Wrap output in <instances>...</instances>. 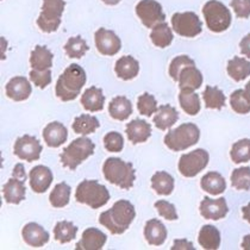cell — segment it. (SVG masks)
Returning a JSON list of instances; mask_svg holds the SVG:
<instances>
[{"mask_svg":"<svg viewBox=\"0 0 250 250\" xmlns=\"http://www.w3.org/2000/svg\"><path fill=\"white\" fill-rule=\"evenodd\" d=\"M136 211L127 200H118L110 210L104 211L99 217V223L112 235H122L134 222Z\"/></svg>","mask_w":250,"mask_h":250,"instance_id":"6da1fadb","label":"cell"},{"mask_svg":"<svg viewBox=\"0 0 250 250\" xmlns=\"http://www.w3.org/2000/svg\"><path fill=\"white\" fill-rule=\"evenodd\" d=\"M86 83V73L79 64L73 63L64 69L56 83V97L62 102L77 99Z\"/></svg>","mask_w":250,"mask_h":250,"instance_id":"7a4b0ae2","label":"cell"},{"mask_svg":"<svg viewBox=\"0 0 250 250\" xmlns=\"http://www.w3.org/2000/svg\"><path fill=\"white\" fill-rule=\"evenodd\" d=\"M103 173L108 183L123 189H130L134 186L136 175L130 162H125L118 157H108L103 166Z\"/></svg>","mask_w":250,"mask_h":250,"instance_id":"3957f363","label":"cell"},{"mask_svg":"<svg viewBox=\"0 0 250 250\" xmlns=\"http://www.w3.org/2000/svg\"><path fill=\"white\" fill-rule=\"evenodd\" d=\"M75 199L78 203L85 204L96 210L108 203L110 192L104 185H100L96 180H83L78 185Z\"/></svg>","mask_w":250,"mask_h":250,"instance_id":"277c9868","label":"cell"},{"mask_svg":"<svg viewBox=\"0 0 250 250\" xmlns=\"http://www.w3.org/2000/svg\"><path fill=\"white\" fill-rule=\"evenodd\" d=\"M96 146L89 138L80 137L70 142V145L63 149L61 154V162L66 168L75 170L79 165L93 155Z\"/></svg>","mask_w":250,"mask_h":250,"instance_id":"5b68a950","label":"cell"},{"mask_svg":"<svg viewBox=\"0 0 250 250\" xmlns=\"http://www.w3.org/2000/svg\"><path fill=\"white\" fill-rule=\"evenodd\" d=\"M200 138V130L193 123L181 124L170 130L165 137V145L173 151H181L197 145Z\"/></svg>","mask_w":250,"mask_h":250,"instance_id":"8992f818","label":"cell"},{"mask_svg":"<svg viewBox=\"0 0 250 250\" xmlns=\"http://www.w3.org/2000/svg\"><path fill=\"white\" fill-rule=\"evenodd\" d=\"M208 28L213 32L225 31L231 24V13L229 9L217 0H210L203 7Z\"/></svg>","mask_w":250,"mask_h":250,"instance_id":"52a82bcc","label":"cell"},{"mask_svg":"<svg viewBox=\"0 0 250 250\" xmlns=\"http://www.w3.org/2000/svg\"><path fill=\"white\" fill-rule=\"evenodd\" d=\"M66 1L64 0H43L41 15L37 20V25L43 32H55L61 24Z\"/></svg>","mask_w":250,"mask_h":250,"instance_id":"ba28073f","label":"cell"},{"mask_svg":"<svg viewBox=\"0 0 250 250\" xmlns=\"http://www.w3.org/2000/svg\"><path fill=\"white\" fill-rule=\"evenodd\" d=\"M208 164V153L204 149H195L188 154H185L179 160V172L186 178L198 175Z\"/></svg>","mask_w":250,"mask_h":250,"instance_id":"9c48e42d","label":"cell"},{"mask_svg":"<svg viewBox=\"0 0 250 250\" xmlns=\"http://www.w3.org/2000/svg\"><path fill=\"white\" fill-rule=\"evenodd\" d=\"M174 31L184 37H195L202 32V21L194 12L175 13L172 17Z\"/></svg>","mask_w":250,"mask_h":250,"instance_id":"30bf717a","label":"cell"},{"mask_svg":"<svg viewBox=\"0 0 250 250\" xmlns=\"http://www.w3.org/2000/svg\"><path fill=\"white\" fill-rule=\"evenodd\" d=\"M136 15L146 28H154L166 20L162 6L155 0H141L136 6Z\"/></svg>","mask_w":250,"mask_h":250,"instance_id":"8fae6325","label":"cell"},{"mask_svg":"<svg viewBox=\"0 0 250 250\" xmlns=\"http://www.w3.org/2000/svg\"><path fill=\"white\" fill-rule=\"evenodd\" d=\"M42 150L43 148L40 141L36 137L30 135H24L17 138V141L15 142V146H13V154L18 159L28 162H34L40 160Z\"/></svg>","mask_w":250,"mask_h":250,"instance_id":"7c38bea8","label":"cell"},{"mask_svg":"<svg viewBox=\"0 0 250 250\" xmlns=\"http://www.w3.org/2000/svg\"><path fill=\"white\" fill-rule=\"evenodd\" d=\"M94 41H96L98 51L102 55L113 56L122 48L121 40L112 30H106L104 28L97 30L96 34H94Z\"/></svg>","mask_w":250,"mask_h":250,"instance_id":"4fadbf2b","label":"cell"},{"mask_svg":"<svg viewBox=\"0 0 250 250\" xmlns=\"http://www.w3.org/2000/svg\"><path fill=\"white\" fill-rule=\"evenodd\" d=\"M199 210L204 218L212 219V221H219V219L224 218L229 212L227 200L224 198L211 199V198L205 197L200 203Z\"/></svg>","mask_w":250,"mask_h":250,"instance_id":"5bb4252c","label":"cell"},{"mask_svg":"<svg viewBox=\"0 0 250 250\" xmlns=\"http://www.w3.org/2000/svg\"><path fill=\"white\" fill-rule=\"evenodd\" d=\"M30 187L35 193L47 192L54 180L51 170L45 166H36L30 170Z\"/></svg>","mask_w":250,"mask_h":250,"instance_id":"9a60e30c","label":"cell"},{"mask_svg":"<svg viewBox=\"0 0 250 250\" xmlns=\"http://www.w3.org/2000/svg\"><path fill=\"white\" fill-rule=\"evenodd\" d=\"M21 236L26 244L32 248H41L49 242V232L37 223H28L21 230Z\"/></svg>","mask_w":250,"mask_h":250,"instance_id":"2e32d148","label":"cell"},{"mask_svg":"<svg viewBox=\"0 0 250 250\" xmlns=\"http://www.w3.org/2000/svg\"><path fill=\"white\" fill-rule=\"evenodd\" d=\"M107 236L103 231L89 228L83 231V237L78 242L75 249L77 250H100L105 246Z\"/></svg>","mask_w":250,"mask_h":250,"instance_id":"e0dca14e","label":"cell"},{"mask_svg":"<svg viewBox=\"0 0 250 250\" xmlns=\"http://www.w3.org/2000/svg\"><path fill=\"white\" fill-rule=\"evenodd\" d=\"M6 96L15 102H23L26 100L31 94V85L29 80L24 77H15L7 83Z\"/></svg>","mask_w":250,"mask_h":250,"instance_id":"ac0fdd59","label":"cell"},{"mask_svg":"<svg viewBox=\"0 0 250 250\" xmlns=\"http://www.w3.org/2000/svg\"><path fill=\"white\" fill-rule=\"evenodd\" d=\"M125 132H126L127 140L134 145H137V143L146 142V140L150 137L151 126L143 119H134L126 124Z\"/></svg>","mask_w":250,"mask_h":250,"instance_id":"d6986e66","label":"cell"},{"mask_svg":"<svg viewBox=\"0 0 250 250\" xmlns=\"http://www.w3.org/2000/svg\"><path fill=\"white\" fill-rule=\"evenodd\" d=\"M24 183H25V180H21V179L12 176V178L2 186V194H4L5 202L18 205L21 200L25 199L26 187Z\"/></svg>","mask_w":250,"mask_h":250,"instance_id":"ffe728a7","label":"cell"},{"mask_svg":"<svg viewBox=\"0 0 250 250\" xmlns=\"http://www.w3.org/2000/svg\"><path fill=\"white\" fill-rule=\"evenodd\" d=\"M43 138L48 146L59 148L67 141L68 130L63 124L59 123V122H53V123H49L43 130Z\"/></svg>","mask_w":250,"mask_h":250,"instance_id":"44dd1931","label":"cell"},{"mask_svg":"<svg viewBox=\"0 0 250 250\" xmlns=\"http://www.w3.org/2000/svg\"><path fill=\"white\" fill-rule=\"evenodd\" d=\"M145 237L150 246H162L167 238V229L159 219H150L145 227Z\"/></svg>","mask_w":250,"mask_h":250,"instance_id":"7402d4cb","label":"cell"},{"mask_svg":"<svg viewBox=\"0 0 250 250\" xmlns=\"http://www.w3.org/2000/svg\"><path fill=\"white\" fill-rule=\"evenodd\" d=\"M105 97L103 91L96 86H92L87 88L83 94L81 96V104L83 108L89 112H98L104 108Z\"/></svg>","mask_w":250,"mask_h":250,"instance_id":"603a6c76","label":"cell"},{"mask_svg":"<svg viewBox=\"0 0 250 250\" xmlns=\"http://www.w3.org/2000/svg\"><path fill=\"white\" fill-rule=\"evenodd\" d=\"M115 72L117 77L122 80H132L138 75L140 72V63L132 56H123L116 62Z\"/></svg>","mask_w":250,"mask_h":250,"instance_id":"cb8c5ba5","label":"cell"},{"mask_svg":"<svg viewBox=\"0 0 250 250\" xmlns=\"http://www.w3.org/2000/svg\"><path fill=\"white\" fill-rule=\"evenodd\" d=\"M179 113L173 106L162 105L157 108L154 117V124L157 129L167 130L170 129L178 122Z\"/></svg>","mask_w":250,"mask_h":250,"instance_id":"d4e9b609","label":"cell"},{"mask_svg":"<svg viewBox=\"0 0 250 250\" xmlns=\"http://www.w3.org/2000/svg\"><path fill=\"white\" fill-rule=\"evenodd\" d=\"M108 113L116 121H126L132 113L131 102L123 96L113 98L108 104Z\"/></svg>","mask_w":250,"mask_h":250,"instance_id":"484cf974","label":"cell"},{"mask_svg":"<svg viewBox=\"0 0 250 250\" xmlns=\"http://www.w3.org/2000/svg\"><path fill=\"white\" fill-rule=\"evenodd\" d=\"M203 83V75L195 66H187L181 70L179 75V86L180 89H195L200 88Z\"/></svg>","mask_w":250,"mask_h":250,"instance_id":"4316f807","label":"cell"},{"mask_svg":"<svg viewBox=\"0 0 250 250\" xmlns=\"http://www.w3.org/2000/svg\"><path fill=\"white\" fill-rule=\"evenodd\" d=\"M30 64L32 69L47 70L53 66V54L44 45H36L30 55Z\"/></svg>","mask_w":250,"mask_h":250,"instance_id":"83f0119b","label":"cell"},{"mask_svg":"<svg viewBox=\"0 0 250 250\" xmlns=\"http://www.w3.org/2000/svg\"><path fill=\"white\" fill-rule=\"evenodd\" d=\"M200 186L206 193L211 195H219L227 189V183L219 173L210 172L202 178Z\"/></svg>","mask_w":250,"mask_h":250,"instance_id":"f1b7e54d","label":"cell"},{"mask_svg":"<svg viewBox=\"0 0 250 250\" xmlns=\"http://www.w3.org/2000/svg\"><path fill=\"white\" fill-rule=\"evenodd\" d=\"M198 242L204 249H218L219 246H221V232L213 225H204L199 231Z\"/></svg>","mask_w":250,"mask_h":250,"instance_id":"f546056e","label":"cell"},{"mask_svg":"<svg viewBox=\"0 0 250 250\" xmlns=\"http://www.w3.org/2000/svg\"><path fill=\"white\" fill-rule=\"evenodd\" d=\"M99 126L100 123L97 117L91 115H80L74 119L72 127L75 134L86 136L93 134Z\"/></svg>","mask_w":250,"mask_h":250,"instance_id":"4dcf8cb0","label":"cell"},{"mask_svg":"<svg viewBox=\"0 0 250 250\" xmlns=\"http://www.w3.org/2000/svg\"><path fill=\"white\" fill-rule=\"evenodd\" d=\"M151 187L160 195L172 194L174 189V178L166 172H156L151 178Z\"/></svg>","mask_w":250,"mask_h":250,"instance_id":"1f68e13d","label":"cell"},{"mask_svg":"<svg viewBox=\"0 0 250 250\" xmlns=\"http://www.w3.org/2000/svg\"><path fill=\"white\" fill-rule=\"evenodd\" d=\"M181 108L189 116H195L200 111V99L197 93L191 89H181L179 94Z\"/></svg>","mask_w":250,"mask_h":250,"instance_id":"d6a6232c","label":"cell"},{"mask_svg":"<svg viewBox=\"0 0 250 250\" xmlns=\"http://www.w3.org/2000/svg\"><path fill=\"white\" fill-rule=\"evenodd\" d=\"M228 74L235 81H242L250 75V62L236 56L228 62Z\"/></svg>","mask_w":250,"mask_h":250,"instance_id":"836d02e7","label":"cell"},{"mask_svg":"<svg viewBox=\"0 0 250 250\" xmlns=\"http://www.w3.org/2000/svg\"><path fill=\"white\" fill-rule=\"evenodd\" d=\"M150 39L156 47L166 48L172 43L173 32L168 26V24L164 21V23H160L154 26L150 34Z\"/></svg>","mask_w":250,"mask_h":250,"instance_id":"e575fe53","label":"cell"},{"mask_svg":"<svg viewBox=\"0 0 250 250\" xmlns=\"http://www.w3.org/2000/svg\"><path fill=\"white\" fill-rule=\"evenodd\" d=\"M78 228L72 222L62 221L59 222L54 228V237L61 244L69 243L77 237Z\"/></svg>","mask_w":250,"mask_h":250,"instance_id":"d590c367","label":"cell"},{"mask_svg":"<svg viewBox=\"0 0 250 250\" xmlns=\"http://www.w3.org/2000/svg\"><path fill=\"white\" fill-rule=\"evenodd\" d=\"M70 199V187L66 183L58 184L49 195V202L51 206L56 208H61L69 204Z\"/></svg>","mask_w":250,"mask_h":250,"instance_id":"8d00e7d4","label":"cell"},{"mask_svg":"<svg viewBox=\"0 0 250 250\" xmlns=\"http://www.w3.org/2000/svg\"><path fill=\"white\" fill-rule=\"evenodd\" d=\"M204 102L208 108H214V110H221L225 105L224 93L217 87L208 86L203 93Z\"/></svg>","mask_w":250,"mask_h":250,"instance_id":"74e56055","label":"cell"},{"mask_svg":"<svg viewBox=\"0 0 250 250\" xmlns=\"http://www.w3.org/2000/svg\"><path fill=\"white\" fill-rule=\"evenodd\" d=\"M230 157L233 164H244L250 161V140L243 138L232 146L230 151Z\"/></svg>","mask_w":250,"mask_h":250,"instance_id":"f35d334b","label":"cell"},{"mask_svg":"<svg viewBox=\"0 0 250 250\" xmlns=\"http://www.w3.org/2000/svg\"><path fill=\"white\" fill-rule=\"evenodd\" d=\"M88 45H87L86 41L81 39L80 36L72 37L68 40V42L64 44V51H66L67 56L70 59H80L88 50Z\"/></svg>","mask_w":250,"mask_h":250,"instance_id":"ab89813d","label":"cell"},{"mask_svg":"<svg viewBox=\"0 0 250 250\" xmlns=\"http://www.w3.org/2000/svg\"><path fill=\"white\" fill-rule=\"evenodd\" d=\"M231 185L238 191H249L250 189V168L241 167L233 169L231 174Z\"/></svg>","mask_w":250,"mask_h":250,"instance_id":"60d3db41","label":"cell"},{"mask_svg":"<svg viewBox=\"0 0 250 250\" xmlns=\"http://www.w3.org/2000/svg\"><path fill=\"white\" fill-rule=\"evenodd\" d=\"M230 105L231 108L240 115H246L250 112V102L244 94V89H237L231 94Z\"/></svg>","mask_w":250,"mask_h":250,"instance_id":"b9f144b4","label":"cell"},{"mask_svg":"<svg viewBox=\"0 0 250 250\" xmlns=\"http://www.w3.org/2000/svg\"><path fill=\"white\" fill-rule=\"evenodd\" d=\"M137 108L140 111L141 115L151 117L153 113H156L157 111V103L156 99H155L154 96L149 93H145L142 96L138 97L137 100Z\"/></svg>","mask_w":250,"mask_h":250,"instance_id":"7bdbcfd3","label":"cell"},{"mask_svg":"<svg viewBox=\"0 0 250 250\" xmlns=\"http://www.w3.org/2000/svg\"><path fill=\"white\" fill-rule=\"evenodd\" d=\"M104 146L110 153H119V151L123 150L124 146L123 136L116 131L108 132L104 137Z\"/></svg>","mask_w":250,"mask_h":250,"instance_id":"ee69618b","label":"cell"},{"mask_svg":"<svg viewBox=\"0 0 250 250\" xmlns=\"http://www.w3.org/2000/svg\"><path fill=\"white\" fill-rule=\"evenodd\" d=\"M187 66H195L194 61L192 59H189L188 56L181 55L175 58L172 61L169 66V75L173 80L179 81V75H180L181 70Z\"/></svg>","mask_w":250,"mask_h":250,"instance_id":"f6af8a7d","label":"cell"},{"mask_svg":"<svg viewBox=\"0 0 250 250\" xmlns=\"http://www.w3.org/2000/svg\"><path fill=\"white\" fill-rule=\"evenodd\" d=\"M155 208L161 217H164L167 221H176L178 219V213H176L175 206L173 204L166 202V200H159L155 203Z\"/></svg>","mask_w":250,"mask_h":250,"instance_id":"bcb514c9","label":"cell"},{"mask_svg":"<svg viewBox=\"0 0 250 250\" xmlns=\"http://www.w3.org/2000/svg\"><path fill=\"white\" fill-rule=\"evenodd\" d=\"M30 80L40 88H45L51 83V72L50 69L47 70H36L32 69L30 72Z\"/></svg>","mask_w":250,"mask_h":250,"instance_id":"7dc6e473","label":"cell"},{"mask_svg":"<svg viewBox=\"0 0 250 250\" xmlns=\"http://www.w3.org/2000/svg\"><path fill=\"white\" fill-rule=\"evenodd\" d=\"M231 7L238 18H248L250 16V0H231Z\"/></svg>","mask_w":250,"mask_h":250,"instance_id":"c3c4849f","label":"cell"},{"mask_svg":"<svg viewBox=\"0 0 250 250\" xmlns=\"http://www.w3.org/2000/svg\"><path fill=\"white\" fill-rule=\"evenodd\" d=\"M241 53L243 54L244 56L250 59V34L247 35L246 37H243V40L241 41L240 43Z\"/></svg>","mask_w":250,"mask_h":250,"instance_id":"681fc988","label":"cell"},{"mask_svg":"<svg viewBox=\"0 0 250 250\" xmlns=\"http://www.w3.org/2000/svg\"><path fill=\"white\" fill-rule=\"evenodd\" d=\"M173 250H179V249H187V250H193L194 247L191 242L186 240H175L174 241V246L172 247Z\"/></svg>","mask_w":250,"mask_h":250,"instance_id":"f907efd6","label":"cell"},{"mask_svg":"<svg viewBox=\"0 0 250 250\" xmlns=\"http://www.w3.org/2000/svg\"><path fill=\"white\" fill-rule=\"evenodd\" d=\"M12 176H15V178H18V179H21V180H25L26 175H25V170H24L23 165L18 164L17 166H16L15 169H13V172H12Z\"/></svg>","mask_w":250,"mask_h":250,"instance_id":"816d5d0a","label":"cell"},{"mask_svg":"<svg viewBox=\"0 0 250 250\" xmlns=\"http://www.w3.org/2000/svg\"><path fill=\"white\" fill-rule=\"evenodd\" d=\"M242 213H243L244 221L250 223V203L244 208H242Z\"/></svg>","mask_w":250,"mask_h":250,"instance_id":"f5cc1de1","label":"cell"},{"mask_svg":"<svg viewBox=\"0 0 250 250\" xmlns=\"http://www.w3.org/2000/svg\"><path fill=\"white\" fill-rule=\"evenodd\" d=\"M242 249L250 250V235L244 236L243 241H242Z\"/></svg>","mask_w":250,"mask_h":250,"instance_id":"db71d44e","label":"cell"},{"mask_svg":"<svg viewBox=\"0 0 250 250\" xmlns=\"http://www.w3.org/2000/svg\"><path fill=\"white\" fill-rule=\"evenodd\" d=\"M244 94H246V97L248 98V100L250 102V81L246 85V88H244Z\"/></svg>","mask_w":250,"mask_h":250,"instance_id":"11a10c76","label":"cell"},{"mask_svg":"<svg viewBox=\"0 0 250 250\" xmlns=\"http://www.w3.org/2000/svg\"><path fill=\"white\" fill-rule=\"evenodd\" d=\"M106 5H117L121 0H103Z\"/></svg>","mask_w":250,"mask_h":250,"instance_id":"9f6ffc18","label":"cell"}]
</instances>
